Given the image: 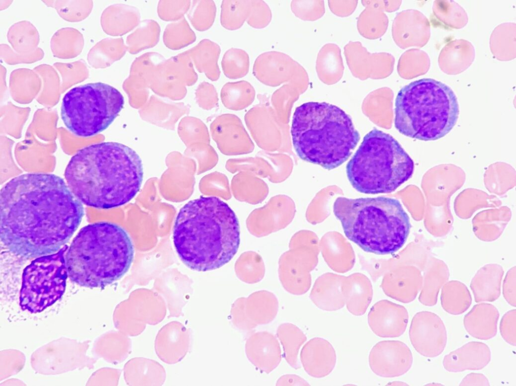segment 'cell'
Segmentation results:
<instances>
[{
	"mask_svg": "<svg viewBox=\"0 0 516 386\" xmlns=\"http://www.w3.org/2000/svg\"><path fill=\"white\" fill-rule=\"evenodd\" d=\"M84 215L82 203L54 174H24L1 190V240L19 256L36 258L57 252L72 238Z\"/></svg>",
	"mask_w": 516,
	"mask_h": 386,
	"instance_id": "6da1fadb",
	"label": "cell"
},
{
	"mask_svg": "<svg viewBox=\"0 0 516 386\" xmlns=\"http://www.w3.org/2000/svg\"><path fill=\"white\" fill-rule=\"evenodd\" d=\"M64 176L82 203L109 209L135 197L142 183L143 168L140 156L132 148L118 142H103L77 151Z\"/></svg>",
	"mask_w": 516,
	"mask_h": 386,
	"instance_id": "7a4b0ae2",
	"label": "cell"
},
{
	"mask_svg": "<svg viewBox=\"0 0 516 386\" xmlns=\"http://www.w3.org/2000/svg\"><path fill=\"white\" fill-rule=\"evenodd\" d=\"M173 241L187 267L202 272L215 270L228 263L238 250L239 221L227 203L217 197L201 196L180 209Z\"/></svg>",
	"mask_w": 516,
	"mask_h": 386,
	"instance_id": "3957f363",
	"label": "cell"
},
{
	"mask_svg": "<svg viewBox=\"0 0 516 386\" xmlns=\"http://www.w3.org/2000/svg\"><path fill=\"white\" fill-rule=\"evenodd\" d=\"M134 257V248L127 232L120 226L101 221L82 227L66 255L68 277L86 287H104L127 272Z\"/></svg>",
	"mask_w": 516,
	"mask_h": 386,
	"instance_id": "277c9868",
	"label": "cell"
},
{
	"mask_svg": "<svg viewBox=\"0 0 516 386\" xmlns=\"http://www.w3.org/2000/svg\"><path fill=\"white\" fill-rule=\"evenodd\" d=\"M291 133L299 157L328 170L346 161L360 140L350 116L326 102H308L297 107Z\"/></svg>",
	"mask_w": 516,
	"mask_h": 386,
	"instance_id": "5b68a950",
	"label": "cell"
},
{
	"mask_svg": "<svg viewBox=\"0 0 516 386\" xmlns=\"http://www.w3.org/2000/svg\"><path fill=\"white\" fill-rule=\"evenodd\" d=\"M333 212L349 240L376 255L397 252L406 243L411 227L402 204L393 198L338 197Z\"/></svg>",
	"mask_w": 516,
	"mask_h": 386,
	"instance_id": "8992f818",
	"label": "cell"
},
{
	"mask_svg": "<svg viewBox=\"0 0 516 386\" xmlns=\"http://www.w3.org/2000/svg\"><path fill=\"white\" fill-rule=\"evenodd\" d=\"M458 101L453 90L441 82L423 78L411 82L398 92L394 124L401 134L422 141H433L447 134L459 118Z\"/></svg>",
	"mask_w": 516,
	"mask_h": 386,
	"instance_id": "52a82bcc",
	"label": "cell"
},
{
	"mask_svg": "<svg viewBox=\"0 0 516 386\" xmlns=\"http://www.w3.org/2000/svg\"><path fill=\"white\" fill-rule=\"evenodd\" d=\"M413 160L392 135L374 128L368 132L346 166L347 178L359 192H394L413 175Z\"/></svg>",
	"mask_w": 516,
	"mask_h": 386,
	"instance_id": "ba28073f",
	"label": "cell"
},
{
	"mask_svg": "<svg viewBox=\"0 0 516 386\" xmlns=\"http://www.w3.org/2000/svg\"><path fill=\"white\" fill-rule=\"evenodd\" d=\"M120 92L101 82L73 88L63 96L60 116L66 128L80 137H89L107 129L122 110Z\"/></svg>",
	"mask_w": 516,
	"mask_h": 386,
	"instance_id": "9c48e42d",
	"label": "cell"
},
{
	"mask_svg": "<svg viewBox=\"0 0 516 386\" xmlns=\"http://www.w3.org/2000/svg\"><path fill=\"white\" fill-rule=\"evenodd\" d=\"M65 245L57 252L36 258L23 270L20 292L23 310L37 313L62 296L68 277Z\"/></svg>",
	"mask_w": 516,
	"mask_h": 386,
	"instance_id": "30bf717a",
	"label": "cell"
},
{
	"mask_svg": "<svg viewBox=\"0 0 516 386\" xmlns=\"http://www.w3.org/2000/svg\"><path fill=\"white\" fill-rule=\"evenodd\" d=\"M253 74L260 82L271 87L287 83L302 91L308 83L304 68L288 55L278 51L260 55L254 63Z\"/></svg>",
	"mask_w": 516,
	"mask_h": 386,
	"instance_id": "8fae6325",
	"label": "cell"
},
{
	"mask_svg": "<svg viewBox=\"0 0 516 386\" xmlns=\"http://www.w3.org/2000/svg\"><path fill=\"white\" fill-rule=\"evenodd\" d=\"M409 335L415 350L426 357L434 358L440 355L447 343L444 324L437 315L431 312L421 311L413 316Z\"/></svg>",
	"mask_w": 516,
	"mask_h": 386,
	"instance_id": "7c38bea8",
	"label": "cell"
},
{
	"mask_svg": "<svg viewBox=\"0 0 516 386\" xmlns=\"http://www.w3.org/2000/svg\"><path fill=\"white\" fill-rule=\"evenodd\" d=\"M295 213L293 200L285 195H277L249 214L246 220V227L256 237L267 236L287 226L293 219Z\"/></svg>",
	"mask_w": 516,
	"mask_h": 386,
	"instance_id": "4fadbf2b",
	"label": "cell"
},
{
	"mask_svg": "<svg viewBox=\"0 0 516 386\" xmlns=\"http://www.w3.org/2000/svg\"><path fill=\"white\" fill-rule=\"evenodd\" d=\"M371 370L383 377L404 375L411 368L413 356L409 347L398 340H384L375 344L368 357Z\"/></svg>",
	"mask_w": 516,
	"mask_h": 386,
	"instance_id": "5bb4252c",
	"label": "cell"
},
{
	"mask_svg": "<svg viewBox=\"0 0 516 386\" xmlns=\"http://www.w3.org/2000/svg\"><path fill=\"white\" fill-rule=\"evenodd\" d=\"M408 320V312L404 306L385 299L376 302L367 316L372 331L382 338L401 336L406 330Z\"/></svg>",
	"mask_w": 516,
	"mask_h": 386,
	"instance_id": "9a60e30c",
	"label": "cell"
},
{
	"mask_svg": "<svg viewBox=\"0 0 516 386\" xmlns=\"http://www.w3.org/2000/svg\"><path fill=\"white\" fill-rule=\"evenodd\" d=\"M245 352L248 360L267 374L274 370L282 359L278 340L267 331L253 333L249 336L246 340Z\"/></svg>",
	"mask_w": 516,
	"mask_h": 386,
	"instance_id": "2e32d148",
	"label": "cell"
},
{
	"mask_svg": "<svg viewBox=\"0 0 516 386\" xmlns=\"http://www.w3.org/2000/svg\"><path fill=\"white\" fill-rule=\"evenodd\" d=\"M304 255L298 247L289 249L279 260L278 274L283 288L293 295H302L308 290L310 276L306 273Z\"/></svg>",
	"mask_w": 516,
	"mask_h": 386,
	"instance_id": "e0dca14e",
	"label": "cell"
},
{
	"mask_svg": "<svg viewBox=\"0 0 516 386\" xmlns=\"http://www.w3.org/2000/svg\"><path fill=\"white\" fill-rule=\"evenodd\" d=\"M300 358L305 372L315 378L330 374L337 361L336 351L327 340L315 337L309 340L301 349Z\"/></svg>",
	"mask_w": 516,
	"mask_h": 386,
	"instance_id": "ac0fdd59",
	"label": "cell"
},
{
	"mask_svg": "<svg viewBox=\"0 0 516 386\" xmlns=\"http://www.w3.org/2000/svg\"><path fill=\"white\" fill-rule=\"evenodd\" d=\"M491 352L484 343L471 341L444 356L443 368L450 372L480 370L490 362Z\"/></svg>",
	"mask_w": 516,
	"mask_h": 386,
	"instance_id": "d6986e66",
	"label": "cell"
},
{
	"mask_svg": "<svg viewBox=\"0 0 516 386\" xmlns=\"http://www.w3.org/2000/svg\"><path fill=\"white\" fill-rule=\"evenodd\" d=\"M242 308L249 330L259 325L272 322L276 318L279 308L278 300L272 292L259 290L247 297H241Z\"/></svg>",
	"mask_w": 516,
	"mask_h": 386,
	"instance_id": "ffe728a7",
	"label": "cell"
},
{
	"mask_svg": "<svg viewBox=\"0 0 516 386\" xmlns=\"http://www.w3.org/2000/svg\"><path fill=\"white\" fill-rule=\"evenodd\" d=\"M499 317V311L494 305L480 303L474 305L465 316L463 324L470 335L487 340L496 336Z\"/></svg>",
	"mask_w": 516,
	"mask_h": 386,
	"instance_id": "44dd1931",
	"label": "cell"
},
{
	"mask_svg": "<svg viewBox=\"0 0 516 386\" xmlns=\"http://www.w3.org/2000/svg\"><path fill=\"white\" fill-rule=\"evenodd\" d=\"M276 335L283 346L286 361L293 368H300L298 354L300 347L307 340L304 333L296 325L286 323L278 327Z\"/></svg>",
	"mask_w": 516,
	"mask_h": 386,
	"instance_id": "7402d4cb",
	"label": "cell"
},
{
	"mask_svg": "<svg viewBox=\"0 0 516 386\" xmlns=\"http://www.w3.org/2000/svg\"><path fill=\"white\" fill-rule=\"evenodd\" d=\"M234 270L238 278L248 284L260 282L265 274L262 257L252 251L244 252L240 255L235 263Z\"/></svg>",
	"mask_w": 516,
	"mask_h": 386,
	"instance_id": "603a6c76",
	"label": "cell"
},
{
	"mask_svg": "<svg viewBox=\"0 0 516 386\" xmlns=\"http://www.w3.org/2000/svg\"><path fill=\"white\" fill-rule=\"evenodd\" d=\"M254 96L253 87L245 81L227 83L223 87L221 93L225 106L232 110L246 107L252 102Z\"/></svg>",
	"mask_w": 516,
	"mask_h": 386,
	"instance_id": "cb8c5ba5",
	"label": "cell"
},
{
	"mask_svg": "<svg viewBox=\"0 0 516 386\" xmlns=\"http://www.w3.org/2000/svg\"><path fill=\"white\" fill-rule=\"evenodd\" d=\"M440 301L441 306L446 312L452 315H459L470 307L472 297L466 287L453 283L443 289Z\"/></svg>",
	"mask_w": 516,
	"mask_h": 386,
	"instance_id": "d4e9b609",
	"label": "cell"
},
{
	"mask_svg": "<svg viewBox=\"0 0 516 386\" xmlns=\"http://www.w3.org/2000/svg\"><path fill=\"white\" fill-rule=\"evenodd\" d=\"M251 1H223L221 5V23L225 29H239L249 16Z\"/></svg>",
	"mask_w": 516,
	"mask_h": 386,
	"instance_id": "484cf974",
	"label": "cell"
},
{
	"mask_svg": "<svg viewBox=\"0 0 516 386\" xmlns=\"http://www.w3.org/2000/svg\"><path fill=\"white\" fill-rule=\"evenodd\" d=\"M234 196L239 201L255 204L262 202L268 193L267 185L263 181L248 178L234 179L232 184Z\"/></svg>",
	"mask_w": 516,
	"mask_h": 386,
	"instance_id": "4316f807",
	"label": "cell"
},
{
	"mask_svg": "<svg viewBox=\"0 0 516 386\" xmlns=\"http://www.w3.org/2000/svg\"><path fill=\"white\" fill-rule=\"evenodd\" d=\"M221 65L226 76L231 79H239L248 72L249 56L242 49L232 48L224 54Z\"/></svg>",
	"mask_w": 516,
	"mask_h": 386,
	"instance_id": "83f0119b",
	"label": "cell"
},
{
	"mask_svg": "<svg viewBox=\"0 0 516 386\" xmlns=\"http://www.w3.org/2000/svg\"><path fill=\"white\" fill-rule=\"evenodd\" d=\"M309 297L317 307L326 311H336L345 304L344 298L336 287H325L318 281L314 285Z\"/></svg>",
	"mask_w": 516,
	"mask_h": 386,
	"instance_id": "f1b7e54d",
	"label": "cell"
},
{
	"mask_svg": "<svg viewBox=\"0 0 516 386\" xmlns=\"http://www.w3.org/2000/svg\"><path fill=\"white\" fill-rule=\"evenodd\" d=\"M201 65L208 77L212 81L217 80L220 71L217 61L220 54L219 46L211 41L206 40L201 46Z\"/></svg>",
	"mask_w": 516,
	"mask_h": 386,
	"instance_id": "f546056e",
	"label": "cell"
},
{
	"mask_svg": "<svg viewBox=\"0 0 516 386\" xmlns=\"http://www.w3.org/2000/svg\"><path fill=\"white\" fill-rule=\"evenodd\" d=\"M298 90L295 86L287 84L274 92L272 96V103L279 113L286 115L289 113L292 103L297 98Z\"/></svg>",
	"mask_w": 516,
	"mask_h": 386,
	"instance_id": "4dcf8cb0",
	"label": "cell"
},
{
	"mask_svg": "<svg viewBox=\"0 0 516 386\" xmlns=\"http://www.w3.org/2000/svg\"><path fill=\"white\" fill-rule=\"evenodd\" d=\"M272 19V13L269 6L263 1H251V11L246 20L247 24L255 29L266 27Z\"/></svg>",
	"mask_w": 516,
	"mask_h": 386,
	"instance_id": "1f68e13d",
	"label": "cell"
},
{
	"mask_svg": "<svg viewBox=\"0 0 516 386\" xmlns=\"http://www.w3.org/2000/svg\"><path fill=\"white\" fill-rule=\"evenodd\" d=\"M500 333L503 339L508 344L516 345V310L507 312L502 316L499 325Z\"/></svg>",
	"mask_w": 516,
	"mask_h": 386,
	"instance_id": "d6a6232c",
	"label": "cell"
},
{
	"mask_svg": "<svg viewBox=\"0 0 516 386\" xmlns=\"http://www.w3.org/2000/svg\"><path fill=\"white\" fill-rule=\"evenodd\" d=\"M460 385H490L488 378L481 373L472 372L466 375Z\"/></svg>",
	"mask_w": 516,
	"mask_h": 386,
	"instance_id": "836d02e7",
	"label": "cell"
},
{
	"mask_svg": "<svg viewBox=\"0 0 516 386\" xmlns=\"http://www.w3.org/2000/svg\"><path fill=\"white\" fill-rule=\"evenodd\" d=\"M426 385H442V384H440V383H435L434 382H432L431 383H428Z\"/></svg>",
	"mask_w": 516,
	"mask_h": 386,
	"instance_id": "e575fe53",
	"label": "cell"
}]
</instances>
